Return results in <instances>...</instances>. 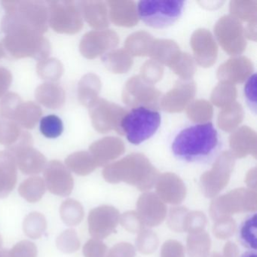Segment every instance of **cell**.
<instances>
[{
    "label": "cell",
    "instance_id": "obj_48",
    "mask_svg": "<svg viewBox=\"0 0 257 257\" xmlns=\"http://www.w3.org/2000/svg\"><path fill=\"white\" fill-rule=\"evenodd\" d=\"M2 244H3V238H2V236H1V234H0V249H1V247H2Z\"/></svg>",
    "mask_w": 257,
    "mask_h": 257
},
{
    "label": "cell",
    "instance_id": "obj_8",
    "mask_svg": "<svg viewBox=\"0 0 257 257\" xmlns=\"http://www.w3.org/2000/svg\"><path fill=\"white\" fill-rule=\"evenodd\" d=\"M6 13L14 15L43 31L49 29V11L47 3L43 1H3Z\"/></svg>",
    "mask_w": 257,
    "mask_h": 257
},
{
    "label": "cell",
    "instance_id": "obj_33",
    "mask_svg": "<svg viewBox=\"0 0 257 257\" xmlns=\"http://www.w3.org/2000/svg\"><path fill=\"white\" fill-rule=\"evenodd\" d=\"M22 101V99L16 93H7L0 100V117L11 119L15 109Z\"/></svg>",
    "mask_w": 257,
    "mask_h": 257
},
{
    "label": "cell",
    "instance_id": "obj_19",
    "mask_svg": "<svg viewBox=\"0 0 257 257\" xmlns=\"http://www.w3.org/2000/svg\"><path fill=\"white\" fill-rule=\"evenodd\" d=\"M65 166L79 176H86L95 170L97 165L90 153L76 152L70 155L65 160Z\"/></svg>",
    "mask_w": 257,
    "mask_h": 257
},
{
    "label": "cell",
    "instance_id": "obj_26",
    "mask_svg": "<svg viewBox=\"0 0 257 257\" xmlns=\"http://www.w3.org/2000/svg\"><path fill=\"white\" fill-rule=\"evenodd\" d=\"M82 16L93 28L104 26L106 21L103 13V6L98 2L83 1L79 2Z\"/></svg>",
    "mask_w": 257,
    "mask_h": 257
},
{
    "label": "cell",
    "instance_id": "obj_46",
    "mask_svg": "<svg viewBox=\"0 0 257 257\" xmlns=\"http://www.w3.org/2000/svg\"><path fill=\"white\" fill-rule=\"evenodd\" d=\"M6 52L4 51V48H3L2 45L0 43V59L4 58L5 56Z\"/></svg>",
    "mask_w": 257,
    "mask_h": 257
},
{
    "label": "cell",
    "instance_id": "obj_25",
    "mask_svg": "<svg viewBox=\"0 0 257 257\" xmlns=\"http://www.w3.org/2000/svg\"><path fill=\"white\" fill-rule=\"evenodd\" d=\"M47 228V221L44 215L33 212L25 218L23 222L25 234L30 238L38 239L42 237Z\"/></svg>",
    "mask_w": 257,
    "mask_h": 257
},
{
    "label": "cell",
    "instance_id": "obj_12",
    "mask_svg": "<svg viewBox=\"0 0 257 257\" xmlns=\"http://www.w3.org/2000/svg\"><path fill=\"white\" fill-rule=\"evenodd\" d=\"M137 209L140 219L146 226H158L166 218L165 202L153 192H146L141 195L137 203Z\"/></svg>",
    "mask_w": 257,
    "mask_h": 257
},
{
    "label": "cell",
    "instance_id": "obj_6",
    "mask_svg": "<svg viewBox=\"0 0 257 257\" xmlns=\"http://www.w3.org/2000/svg\"><path fill=\"white\" fill-rule=\"evenodd\" d=\"M257 194L255 190L240 188L217 197L210 206V214L214 221L231 217L234 213L255 211Z\"/></svg>",
    "mask_w": 257,
    "mask_h": 257
},
{
    "label": "cell",
    "instance_id": "obj_14",
    "mask_svg": "<svg viewBox=\"0 0 257 257\" xmlns=\"http://www.w3.org/2000/svg\"><path fill=\"white\" fill-rule=\"evenodd\" d=\"M158 196L163 202L177 205L181 204L186 196V187L183 180L176 174H162L156 182Z\"/></svg>",
    "mask_w": 257,
    "mask_h": 257
},
{
    "label": "cell",
    "instance_id": "obj_27",
    "mask_svg": "<svg viewBox=\"0 0 257 257\" xmlns=\"http://www.w3.org/2000/svg\"><path fill=\"white\" fill-rule=\"evenodd\" d=\"M40 129L43 136L49 139H55L63 133L64 124L61 118L52 114L40 119Z\"/></svg>",
    "mask_w": 257,
    "mask_h": 257
},
{
    "label": "cell",
    "instance_id": "obj_21",
    "mask_svg": "<svg viewBox=\"0 0 257 257\" xmlns=\"http://www.w3.org/2000/svg\"><path fill=\"white\" fill-rule=\"evenodd\" d=\"M46 186L44 180L40 177H29L21 183L19 192L22 198L28 202L36 203L40 201L46 193Z\"/></svg>",
    "mask_w": 257,
    "mask_h": 257
},
{
    "label": "cell",
    "instance_id": "obj_7",
    "mask_svg": "<svg viewBox=\"0 0 257 257\" xmlns=\"http://www.w3.org/2000/svg\"><path fill=\"white\" fill-rule=\"evenodd\" d=\"M49 25L58 34H75L83 27L79 3L71 0L48 1Z\"/></svg>",
    "mask_w": 257,
    "mask_h": 257
},
{
    "label": "cell",
    "instance_id": "obj_3",
    "mask_svg": "<svg viewBox=\"0 0 257 257\" xmlns=\"http://www.w3.org/2000/svg\"><path fill=\"white\" fill-rule=\"evenodd\" d=\"M106 181L110 183L124 182L139 190H150L159 178L158 171L144 156H127L116 163L108 165L103 171Z\"/></svg>",
    "mask_w": 257,
    "mask_h": 257
},
{
    "label": "cell",
    "instance_id": "obj_17",
    "mask_svg": "<svg viewBox=\"0 0 257 257\" xmlns=\"http://www.w3.org/2000/svg\"><path fill=\"white\" fill-rule=\"evenodd\" d=\"M37 102L45 107L57 109L65 103L66 93L64 88L55 82H45L37 87L35 91Z\"/></svg>",
    "mask_w": 257,
    "mask_h": 257
},
{
    "label": "cell",
    "instance_id": "obj_28",
    "mask_svg": "<svg viewBox=\"0 0 257 257\" xmlns=\"http://www.w3.org/2000/svg\"><path fill=\"white\" fill-rule=\"evenodd\" d=\"M256 215L250 216L243 222L240 227V237L241 243L246 247L256 249Z\"/></svg>",
    "mask_w": 257,
    "mask_h": 257
},
{
    "label": "cell",
    "instance_id": "obj_4",
    "mask_svg": "<svg viewBox=\"0 0 257 257\" xmlns=\"http://www.w3.org/2000/svg\"><path fill=\"white\" fill-rule=\"evenodd\" d=\"M160 124L161 115L158 111L139 106L124 115L121 120L120 127L131 144L139 145L151 138Z\"/></svg>",
    "mask_w": 257,
    "mask_h": 257
},
{
    "label": "cell",
    "instance_id": "obj_2",
    "mask_svg": "<svg viewBox=\"0 0 257 257\" xmlns=\"http://www.w3.org/2000/svg\"><path fill=\"white\" fill-rule=\"evenodd\" d=\"M218 144L217 131L212 123L207 122L182 129L174 138L171 150L178 159L195 162L210 156Z\"/></svg>",
    "mask_w": 257,
    "mask_h": 257
},
{
    "label": "cell",
    "instance_id": "obj_20",
    "mask_svg": "<svg viewBox=\"0 0 257 257\" xmlns=\"http://www.w3.org/2000/svg\"><path fill=\"white\" fill-rule=\"evenodd\" d=\"M211 240L205 231L189 234L186 249L189 257H209Z\"/></svg>",
    "mask_w": 257,
    "mask_h": 257
},
{
    "label": "cell",
    "instance_id": "obj_24",
    "mask_svg": "<svg viewBox=\"0 0 257 257\" xmlns=\"http://www.w3.org/2000/svg\"><path fill=\"white\" fill-rule=\"evenodd\" d=\"M60 213L63 222L69 226L79 225L84 218V209L80 202L68 198L61 205Z\"/></svg>",
    "mask_w": 257,
    "mask_h": 257
},
{
    "label": "cell",
    "instance_id": "obj_31",
    "mask_svg": "<svg viewBox=\"0 0 257 257\" xmlns=\"http://www.w3.org/2000/svg\"><path fill=\"white\" fill-rule=\"evenodd\" d=\"M207 216L201 211H189L185 218L183 231L189 234L204 231L207 222Z\"/></svg>",
    "mask_w": 257,
    "mask_h": 257
},
{
    "label": "cell",
    "instance_id": "obj_5",
    "mask_svg": "<svg viewBox=\"0 0 257 257\" xmlns=\"http://www.w3.org/2000/svg\"><path fill=\"white\" fill-rule=\"evenodd\" d=\"M184 4L180 0H142L138 3V16L147 26L165 29L181 17Z\"/></svg>",
    "mask_w": 257,
    "mask_h": 257
},
{
    "label": "cell",
    "instance_id": "obj_38",
    "mask_svg": "<svg viewBox=\"0 0 257 257\" xmlns=\"http://www.w3.org/2000/svg\"><path fill=\"white\" fill-rule=\"evenodd\" d=\"M161 257H185L184 246L177 240H167L162 246Z\"/></svg>",
    "mask_w": 257,
    "mask_h": 257
},
{
    "label": "cell",
    "instance_id": "obj_39",
    "mask_svg": "<svg viewBox=\"0 0 257 257\" xmlns=\"http://www.w3.org/2000/svg\"><path fill=\"white\" fill-rule=\"evenodd\" d=\"M135 246L131 243L122 242L112 246L106 257H135Z\"/></svg>",
    "mask_w": 257,
    "mask_h": 257
},
{
    "label": "cell",
    "instance_id": "obj_44",
    "mask_svg": "<svg viewBox=\"0 0 257 257\" xmlns=\"http://www.w3.org/2000/svg\"><path fill=\"white\" fill-rule=\"evenodd\" d=\"M0 257H11L10 256V250L0 249Z\"/></svg>",
    "mask_w": 257,
    "mask_h": 257
},
{
    "label": "cell",
    "instance_id": "obj_22",
    "mask_svg": "<svg viewBox=\"0 0 257 257\" xmlns=\"http://www.w3.org/2000/svg\"><path fill=\"white\" fill-rule=\"evenodd\" d=\"M100 88L98 78L94 74L84 76L78 85V97L82 104L91 106L95 103V97Z\"/></svg>",
    "mask_w": 257,
    "mask_h": 257
},
{
    "label": "cell",
    "instance_id": "obj_36",
    "mask_svg": "<svg viewBox=\"0 0 257 257\" xmlns=\"http://www.w3.org/2000/svg\"><path fill=\"white\" fill-rule=\"evenodd\" d=\"M10 252L11 257H37V247L30 240H22L16 243Z\"/></svg>",
    "mask_w": 257,
    "mask_h": 257
},
{
    "label": "cell",
    "instance_id": "obj_45",
    "mask_svg": "<svg viewBox=\"0 0 257 257\" xmlns=\"http://www.w3.org/2000/svg\"><path fill=\"white\" fill-rule=\"evenodd\" d=\"M241 257H256V254L252 252H247L243 254Z\"/></svg>",
    "mask_w": 257,
    "mask_h": 257
},
{
    "label": "cell",
    "instance_id": "obj_43",
    "mask_svg": "<svg viewBox=\"0 0 257 257\" xmlns=\"http://www.w3.org/2000/svg\"><path fill=\"white\" fill-rule=\"evenodd\" d=\"M246 185L249 189L252 190H256V174H255V169L254 168L253 170H251L249 173H248L247 176L246 177Z\"/></svg>",
    "mask_w": 257,
    "mask_h": 257
},
{
    "label": "cell",
    "instance_id": "obj_35",
    "mask_svg": "<svg viewBox=\"0 0 257 257\" xmlns=\"http://www.w3.org/2000/svg\"><path fill=\"white\" fill-rule=\"evenodd\" d=\"M119 221L123 228L129 232L139 233L144 229V224L137 212H125L120 216Z\"/></svg>",
    "mask_w": 257,
    "mask_h": 257
},
{
    "label": "cell",
    "instance_id": "obj_16",
    "mask_svg": "<svg viewBox=\"0 0 257 257\" xmlns=\"http://www.w3.org/2000/svg\"><path fill=\"white\" fill-rule=\"evenodd\" d=\"M17 165L14 156L8 150L0 151V198L8 196L16 187Z\"/></svg>",
    "mask_w": 257,
    "mask_h": 257
},
{
    "label": "cell",
    "instance_id": "obj_34",
    "mask_svg": "<svg viewBox=\"0 0 257 257\" xmlns=\"http://www.w3.org/2000/svg\"><path fill=\"white\" fill-rule=\"evenodd\" d=\"M189 210L184 207H173L170 210L168 217L169 228L176 232H183L185 218Z\"/></svg>",
    "mask_w": 257,
    "mask_h": 257
},
{
    "label": "cell",
    "instance_id": "obj_15",
    "mask_svg": "<svg viewBox=\"0 0 257 257\" xmlns=\"http://www.w3.org/2000/svg\"><path fill=\"white\" fill-rule=\"evenodd\" d=\"M0 144L8 150L24 145H33L32 135L14 120L0 117Z\"/></svg>",
    "mask_w": 257,
    "mask_h": 257
},
{
    "label": "cell",
    "instance_id": "obj_13",
    "mask_svg": "<svg viewBox=\"0 0 257 257\" xmlns=\"http://www.w3.org/2000/svg\"><path fill=\"white\" fill-rule=\"evenodd\" d=\"M8 151L14 156L17 168L26 175L40 174L47 165L44 155L34 148L33 145L22 146Z\"/></svg>",
    "mask_w": 257,
    "mask_h": 257
},
{
    "label": "cell",
    "instance_id": "obj_40",
    "mask_svg": "<svg viewBox=\"0 0 257 257\" xmlns=\"http://www.w3.org/2000/svg\"><path fill=\"white\" fill-rule=\"evenodd\" d=\"M13 82V74L8 69L0 67V98H2L10 89Z\"/></svg>",
    "mask_w": 257,
    "mask_h": 257
},
{
    "label": "cell",
    "instance_id": "obj_11",
    "mask_svg": "<svg viewBox=\"0 0 257 257\" xmlns=\"http://www.w3.org/2000/svg\"><path fill=\"white\" fill-rule=\"evenodd\" d=\"M44 182L49 192L58 196L71 194L74 180L70 170L60 161L52 160L44 168Z\"/></svg>",
    "mask_w": 257,
    "mask_h": 257
},
{
    "label": "cell",
    "instance_id": "obj_32",
    "mask_svg": "<svg viewBox=\"0 0 257 257\" xmlns=\"http://www.w3.org/2000/svg\"><path fill=\"white\" fill-rule=\"evenodd\" d=\"M237 224L231 217L222 218L215 221L213 232L218 239L229 238L235 232Z\"/></svg>",
    "mask_w": 257,
    "mask_h": 257
},
{
    "label": "cell",
    "instance_id": "obj_29",
    "mask_svg": "<svg viewBox=\"0 0 257 257\" xmlns=\"http://www.w3.org/2000/svg\"><path fill=\"white\" fill-rule=\"evenodd\" d=\"M159 243L157 234L151 230L143 229L138 233L136 244L141 253L145 255L153 253L159 246Z\"/></svg>",
    "mask_w": 257,
    "mask_h": 257
},
{
    "label": "cell",
    "instance_id": "obj_42",
    "mask_svg": "<svg viewBox=\"0 0 257 257\" xmlns=\"http://www.w3.org/2000/svg\"><path fill=\"white\" fill-rule=\"evenodd\" d=\"M239 249L237 245L231 241L227 242L223 248V257H238Z\"/></svg>",
    "mask_w": 257,
    "mask_h": 257
},
{
    "label": "cell",
    "instance_id": "obj_1",
    "mask_svg": "<svg viewBox=\"0 0 257 257\" xmlns=\"http://www.w3.org/2000/svg\"><path fill=\"white\" fill-rule=\"evenodd\" d=\"M1 28L5 34L1 45L13 58H32L40 61L50 55V43L45 38L44 33L34 25L6 13Z\"/></svg>",
    "mask_w": 257,
    "mask_h": 257
},
{
    "label": "cell",
    "instance_id": "obj_30",
    "mask_svg": "<svg viewBox=\"0 0 257 257\" xmlns=\"http://www.w3.org/2000/svg\"><path fill=\"white\" fill-rule=\"evenodd\" d=\"M58 249L65 253L76 252L80 248V240L77 232L74 229L65 230L63 231L56 240Z\"/></svg>",
    "mask_w": 257,
    "mask_h": 257
},
{
    "label": "cell",
    "instance_id": "obj_9",
    "mask_svg": "<svg viewBox=\"0 0 257 257\" xmlns=\"http://www.w3.org/2000/svg\"><path fill=\"white\" fill-rule=\"evenodd\" d=\"M234 161L229 155L219 158L211 171L206 172L201 177V188L207 198H215L225 189L231 177Z\"/></svg>",
    "mask_w": 257,
    "mask_h": 257
},
{
    "label": "cell",
    "instance_id": "obj_18",
    "mask_svg": "<svg viewBox=\"0 0 257 257\" xmlns=\"http://www.w3.org/2000/svg\"><path fill=\"white\" fill-rule=\"evenodd\" d=\"M43 115L40 105L35 102L22 100L13 112L12 120L18 123L22 128H34Z\"/></svg>",
    "mask_w": 257,
    "mask_h": 257
},
{
    "label": "cell",
    "instance_id": "obj_23",
    "mask_svg": "<svg viewBox=\"0 0 257 257\" xmlns=\"http://www.w3.org/2000/svg\"><path fill=\"white\" fill-rule=\"evenodd\" d=\"M64 66L57 58H46L40 61L37 65V72L42 79L48 82L59 80L64 74Z\"/></svg>",
    "mask_w": 257,
    "mask_h": 257
},
{
    "label": "cell",
    "instance_id": "obj_41",
    "mask_svg": "<svg viewBox=\"0 0 257 257\" xmlns=\"http://www.w3.org/2000/svg\"><path fill=\"white\" fill-rule=\"evenodd\" d=\"M255 77L256 76L253 75L252 77L249 79V82L246 84V88H245V93H246V100L249 104L251 109H253L255 112Z\"/></svg>",
    "mask_w": 257,
    "mask_h": 257
},
{
    "label": "cell",
    "instance_id": "obj_37",
    "mask_svg": "<svg viewBox=\"0 0 257 257\" xmlns=\"http://www.w3.org/2000/svg\"><path fill=\"white\" fill-rule=\"evenodd\" d=\"M85 257H106L107 246L97 239H90L83 246Z\"/></svg>",
    "mask_w": 257,
    "mask_h": 257
},
{
    "label": "cell",
    "instance_id": "obj_10",
    "mask_svg": "<svg viewBox=\"0 0 257 257\" xmlns=\"http://www.w3.org/2000/svg\"><path fill=\"white\" fill-rule=\"evenodd\" d=\"M119 218V212L112 206L102 205L91 210L88 217L91 237L101 240L110 235L115 231Z\"/></svg>",
    "mask_w": 257,
    "mask_h": 257
},
{
    "label": "cell",
    "instance_id": "obj_47",
    "mask_svg": "<svg viewBox=\"0 0 257 257\" xmlns=\"http://www.w3.org/2000/svg\"><path fill=\"white\" fill-rule=\"evenodd\" d=\"M210 257H222L220 254L218 253V252H213Z\"/></svg>",
    "mask_w": 257,
    "mask_h": 257
}]
</instances>
